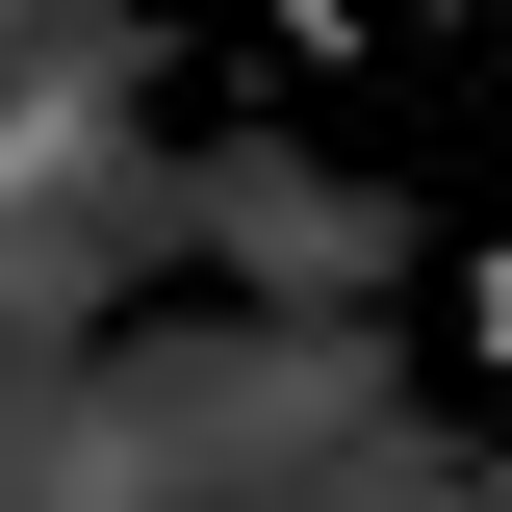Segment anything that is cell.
<instances>
[{
	"instance_id": "obj_2",
	"label": "cell",
	"mask_w": 512,
	"mask_h": 512,
	"mask_svg": "<svg viewBox=\"0 0 512 512\" xmlns=\"http://www.w3.org/2000/svg\"><path fill=\"white\" fill-rule=\"evenodd\" d=\"M461 333H487V359H512V256H461Z\"/></svg>"
},
{
	"instance_id": "obj_1",
	"label": "cell",
	"mask_w": 512,
	"mask_h": 512,
	"mask_svg": "<svg viewBox=\"0 0 512 512\" xmlns=\"http://www.w3.org/2000/svg\"><path fill=\"white\" fill-rule=\"evenodd\" d=\"M180 231H205V256H256V282H308V308L410 256V231H384L359 180H282V154H205V205H180Z\"/></svg>"
}]
</instances>
